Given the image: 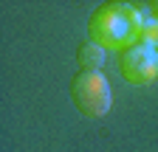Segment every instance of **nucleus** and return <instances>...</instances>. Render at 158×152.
I'll use <instances>...</instances> for the list:
<instances>
[{
	"instance_id": "1",
	"label": "nucleus",
	"mask_w": 158,
	"mask_h": 152,
	"mask_svg": "<svg viewBox=\"0 0 158 152\" xmlns=\"http://www.w3.org/2000/svg\"><path fill=\"white\" fill-rule=\"evenodd\" d=\"M144 26V14L124 0H107L99 3L88 17V37L102 45L105 51H127L138 42Z\"/></svg>"
},
{
	"instance_id": "2",
	"label": "nucleus",
	"mask_w": 158,
	"mask_h": 152,
	"mask_svg": "<svg viewBox=\"0 0 158 152\" xmlns=\"http://www.w3.org/2000/svg\"><path fill=\"white\" fill-rule=\"evenodd\" d=\"M71 102L88 118H102L110 110V85L102 70H79L71 79Z\"/></svg>"
},
{
	"instance_id": "3",
	"label": "nucleus",
	"mask_w": 158,
	"mask_h": 152,
	"mask_svg": "<svg viewBox=\"0 0 158 152\" xmlns=\"http://www.w3.org/2000/svg\"><path fill=\"white\" fill-rule=\"evenodd\" d=\"M118 70L130 85H138V87L150 85L158 76V48H150L141 42L130 45L127 51L118 54Z\"/></svg>"
},
{
	"instance_id": "4",
	"label": "nucleus",
	"mask_w": 158,
	"mask_h": 152,
	"mask_svg": "<svg viewBox=\"0 0 158 152\" xmlns=\"http://www.w3.org/2000/svg\"><path fill=\"white\" fill-rule=\"evenodd\" d=\"M76 62H79L82 70H102V65H105V48L96 45L93 40H88V42H82L76 48Z\"/></svg>"
},
{
	"instance_id": "5",
	"label": "nucleus",
	"mask_w": 158,
	"mask_h": 152,
	"mask_svg": "<svg viewBox=\"0 0 158 152\" xmlns=\"http://www.w3.org/2000/svg\"><path fill=\"white\" fill-rule=\"evenodd\" d=\"M138 42H141V45H150V48H158V20H155V17H144Z\"/></svg>"
},
{
	"instance_id": "6",
	"label": "nucleus",
	"mask_w": 158,
	"mask_h": 152,
	"mask_svg": "<svg viewBox=\"0 0 158 152\" xmlns=\"http://www.w3.org/2000/svg\"><path fill=\"white\" fill-rule=\"evenodd\" d=\"M150 11H152V17L158 20V0H155V3H150Z\"/></svg>"
}]
</instances>
